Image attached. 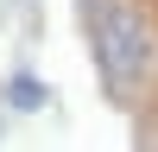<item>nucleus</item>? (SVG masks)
Here are the masks:
<instances>
[{
  "label": "nucleus",
  "mask_w": 158,
  "mask_h": 152,
  "mask_svg": "<svg viewBox=\"0 0 158 152\" xmlns=\"http://www.w3.org/2000/svg\"><path fill=\"white\" fill-rule=\"evenodd\" d=\"M89 25V44H95L101 82L114 95H133L152 70V19L139 0H76Z\"/></svg>",
  "instance_id": "nucleus-1"
},
{
  "label": "nucleus",
  "mask_w": 158,
  "mask_h": 152,
  "mask_svg": "<svg viewBox=\"0 0 158 152\" xmlns=\"http://www.w3.org/2000/svg\"><path fill=\"white\" fill-rule=\"evenodd\" d=\"M6 101H13V108H44V89H38V76H13V82H6Z\"/></svg>",
  "instance_id": "nucleus-2"
}]
</instances>
